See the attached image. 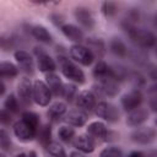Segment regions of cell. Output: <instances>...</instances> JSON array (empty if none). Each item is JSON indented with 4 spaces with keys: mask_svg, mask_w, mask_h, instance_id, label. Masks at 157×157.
Instances as JSON below:
<instances>
[{
    "mask_svg": "<svg viewBox=\"0 0 157 157\" xmlns=\"http://www.w3.org/2000/svg\"><path fill=\"white\" fill-rule=\"evenodd\" d=\"M121 28L125 32V34L131 39V42H134L139 48L142 49L153 48L157 42V37L155 36V33H152L146 28L136 27L135 23L128 21L126 18L121 21Z\"/></svg>",
    "mask_w": 157,
    "mask_h": 157,
    "instance_id": "6da1fadb",
    "label": "cell"
},
{
    "mask_svg": "<svg viewBox=\"0 0 157 157\" xmlns=\"http://www.w3.org/2000/svg\"><path fill=\"white\" fill-rule=\"evenodd\" d=\"M56 61L58 65L60 67L61 74L70 81H72L74 83H85L86 77L83 71L78 67V65H76L71 59H69L65 54H58L56 56Z\"/></svg>",
    "mask_w": 157,
    "mask_h": 157,
    "instance_id": "7a4b0ae2",
    "label": "cell"
},
{
    "mask_svg": "<svg viewBox=\"0 0 157 157\" xmlns=\"http://www.w3.org/2000/svg\"><path fill=\"white\" fill-rule=\"evenodd\" d=\"M91 91L96 97H99V98L115 97L120 91V86H119V82L117 80H114L112 76H109V77H105L103 80L97 81L92 86Z\"/></svg>",
    "mask_w": 157,
    "mask_h": 157,
    "instance_id": "3957f363",
    "label": "cell"
},
{
    "mask_svg": "<svg viewBox=\"0 0 157 157\" xmlns=\"http://www.w3.org/2000/svg\"><path fill=\"white\" fill-rule=\"evenodd\" d=\"M94 114L108 121V123H117L119 121L120 119V112L118 109L117 105H114L113 103H109V102H105V101H101L97 103L96 108H94Z\"/></svg>",
    "mask_w": 157,
    "mask_h": 157,
    "instance_id": "277c9868",
    "label": "cell"
},
{
    "mask_svg": "<svg viewBox=\"0 0 157 157\" xmlns=\"http://www.w3.org/2000/svg\"><path fill=\"white\" fill-rule=\"evenodd\" d=\"M33 52L37 58V67L40 72L49 74V72H54L56 70L55 60L45 52V49L43 47H34Z\"/></svg>",
    "mask_w": 157,
    "mask_h": 157,
    "instance_id": "5b68a950",
    "label": "cell"
},
{
    "mask_svg": "<svg viewBox=\"0 0 157 157\" xmlns=\"http://www.w3.org/2000/svg\"><path fill=\"white\" fill-rule=\"evenodd\" d=\"M157 139V131L152 126H139L130 134V140L137 145H150Z\"/></svg>",
    "mask_w": 157,
    "mask_h": 157,
    "instance_id": "8992f818",
    "label": "cell"
},
{
    "mask_svg": "<svg viewBox=\"0 0 157 157\" xmlns=\"http://www.w3.org/2000/svg\"><path fill=\"white\" fill-rule=\"evenodd\" d=\"M69 55L74 61L81 64L83 66H90L94 60V56L88 50V48L86 45H81V44H72L69 48Z\"/></svg>",
    "mask_w": 157,
    "mask_h": 157,
    "instance_id": "52a82bcc",
    "label": "cell"
},
{
    "mask_svg": "<svg viewBox=\"0 0 157 157\" xmlns=\"http://www.w3.org/2000/svg\"><path fill=\"white\" fill-rule=\"evenodd\" d=\"M52 92L47 83L42 80H36L33 82V102L40 107L49 105L52 101Z\"/></svg>",
    "mask_w": 157,
    "mask_h": 157,
    "instance_id": "ba28073f",
    "label": "cell"
},
{
    "mask_svg": "<svg viewBox=\"0 0 157 157\" xmlns=\"http://www.w3.org/2000/svg\"><path fill=\"white\" fill-rule=\"evenodd\" d=\"M142 101H144V96H142L141 90L134 88V90H131V91H129L121 96L120 104H121V108L129 113V112L141 107Z\"/></svg>",
    "mask_w": 157,
    "mask_h": 157,
    "instance_id": "9c48e42d",
    "label": "cell"
},
{
    "mask_svg": "<svg viewBox=\"0 0 157 157\" xmlns=\"http://www.w3.org/2000/svg\"><path fill=\"white\" fill-rule=\"evenodd\" d=\"M17 98L25 107H29L33 102V83L28 77H22L17 83Z\"/></svg>",
    "mask_w": 157,
    "mask_h": 157,
    "instance_id": "30bf717a",
    "label": "cell"
},
{
    "mask_svg": "<svg viewBox=\"0 0 157 157\" xmlns=\"http://www.w3.org/2000/svg\"><path fill=\"white\" fill-rule=\"evenodd\" d=\"M13 134L15 136L23 142H28L32 141L36 136H37V129H34L32 125H29L28 123H26L25 120L20 119L13 124Z\"/></svg>",
    "mask_w": 157,
    "mask_h": 157,
    "instance_id": "8fae6325",
    "label": "cell"
},
{
    "mask_svg": "<svg viewBox=\"0 0 157 157\" xmlns=\"http://www.w3.org/2000/svg\"><path fill=\"white\" fill-rule=\"evenodd\" d=\"M74 17L76 20V22L83 27L85 29H92L96 25V20L93 16V12L91 11V9L86 7V6H77L74 10Z\"/></svg>",
    "mask_w": 157,
    "mask_h": 157,
    "instance_id": "7c38bea8",
    "label": "cell"
},
{
    "mask_svg": "<svg viewBox=\"0 0 157 157\" xmlns=\"http://www.w3.org/2000/svg\"><path fill=\"white\" fill-rule=\"evenodd\" d=\"M97 97L92 93V91H81L76 97V107L85 113L94 112V108L97 105Z\"/></svg>",
    "mask_w": 157,
    "mask_h": 157,
    "instance_id": "4fadbf2b",
    "label": "cell"
},
{
    "mask_svg": "<svg viewBox=\"0 0 157 157\" xmlns=\"http://www.w3.org/2000/svg\"><path fill=\"white\" fill-rule=\"evenodd\" d=\"M13 56H15V60H16L18 67L21 69V71H23L27 75H33L34 74V61H33V58L26 50L17 49L13 53Z\"/></svg>",
    "mask_w": 157,
    "mask_h": 157,
    "instance_id": "5bb4252c",
    "label": "cell"
},
{
    "mask_svg": "<svg viewBox=\"0 0 157 157\" xmlns=\"http://www.w3.org/2000/svg\"><path fill=\"white\" fill-rule=\"evenodd\" d=\"M87 134L97 142H102V141H107L108 136H109V131L108 128L104 123L102 121H92L88 124L87 126Z\"/></svg>",
    "mask_w": 157,
    "mask_h": 157,
    "instance_id": "9a60e30c",
    "label": "cell"
},
{
    "mask_svg": "<svg viewBox=\"0 0 157 157\" xmlns=\"http://www.w3.org/2000/svg\"><path fill=\"white\" fill-rule=\"evenodd\" d=\"M74 147L82 153H92L96 148V141L88 134H81L72 140Z\"/></svg>",
    "mask_w": 157,
    "mask_h": 157,
    "instance_id": "2e32d148",
    "label": "cell"
},
{
    "mask_svg": "<svg viewBox=\"0 0 157 157\" xmlns=\"http://www.w3.org/2000/svg\"><path fill=\"white\" fill-rule=\"evenodd\" d=\"M85 40H86V47L92 53L94 59L97 58V59L102 60L107 53V45H105L104 40L102 38H97V37H88Z\"/></svg>",
    "mask_w": 157,
    "mask_h": 157,
    "instance_id": "e0dca14e",
    "label": "cell"
},
{
    "mask_svg": "<svg viewBox=\"0 0 157 157\" xmlns=\"http://www.w3.org/2000/svg\"><path fill=\"white\" fill-rule=\"evenodd\" d=\"M148 119V110L146 108L139 107L131 112L128 113L126 115V124L131 128H139L141 126L145 121Z\"/></svg>",
    "mask_w": 157,
    "mask_h": 157,
    "instance_id": "ac0fdd59",
    "label": "cell"
},
{
    "mask_svg": "<svg viewBox=\"0 0 157 157\" xmlns=\"http://www.w3.org/2000/svg\"><path fill=\"white\" fill-rule=\"evenodd\" d=\"M60 31L61 33L71 42H74L75 44H80L83 39H85V34H83V31L76 26V25H72V23H64L61 27H60Z\"/></svg>",
    "mask_w": 157,
    "mask_h": 157,
    "instance_id": "d6986e66",
    "label": "cell"
},
{
    "mask_svg": "<svg viewBox=\"0 0 157 157\" xmlns=\"http://www.w3.org/2000/svg\"><path fill=\"white\" fill-rule=\"evenodd\" d=\"M64 121L70 125V126H74V128H81L86 124L87 121V113H85L83 110L81 109H74V110H70L65 114L64 117Z\"/></svg>",
    "mask_w": 157,
    "mask_h": 157,
    "instance_id": "ffe728a7",
    "label": "cell"
},
{
    "mask_svg": "<svg viewBox=\"0 0 157 157\" xmlns=\"http://www.w3.org/2000/svg\"><path fill=\"white\" fill-rule=\"evenodd\" d=\"M45 83L49 87L50 92L53 96L55 97H63V92H64V85L61 78L59 77V75H56L55 72H49L45 74Z\"/></svg>",
    "mask_w": 157,
    "mask_h": 157,
    "instance_id": "44dd1931",
    "label": "cell"
},
{
    "mask_svg": "<svg viewBox=\"0 0 157 157\" xmlns=\"http://www.w3.org/2000/svg\"><path fill=\"white\" fill-rule=\"evenodd\" d=\"M29 33H31V36L36 40H38L40 43L50 44L53 42V37H52L50 32L48 31L47 27H44L42 25H33V26H31L29 27Z\"/></svg>",
    "mask_w": 157,
    "mask_h": 157,
    "instance_id": "7402d4cb",
    "label": "cell"
},
{
    "mask_svg": "<svg viewBox=\"0 0 157 157\" xmlns=\"http://www.w3.org/2000/svg\"><path fill=\"white\" fill-rule=\"evenodd\" d=\"M109 50L113 55L118 58H125L129 54V48L125 42L119 37H113L109 40Z\"/></svg>",
    "mask_w": 157,
    "mask_h": 157,
    "instance_id": "603a6c76",
    "label": "cell"
},
{
    "mask_svg": "<svg viewBox=\"0 0 157 157\" xmlns=\"http://www.w3.org/2000/svg\"><path fill=\"white\" fill-rule=\"evenodd\" d=\"M66 109H67V107H66V103H64V102H54L53 104H50L49 105V108H48V112H47V114H48V118L52 120V121H59L63 117H65V114H66Z\"/></svg>",
    "mask_w": 157,
    "mask_h": 157,
    "instance_id": "cb8c5ba5",
    "label": "cell"
},
{
    "mask_svg": "<svg viewBox=\"0 0 157 157\" xmlns=\"http://www.w3.org/2000/svg\"><path fill=\"white\" fill-rule=\"evenodd\" d=\"M109 70H110V76L117 80L118 82L129 80L130 72L131 70H129V67H126L125 65L120 64V63H114L112 65H109Z\"/></svg>",
    "mask_w": 157,
    "mask_h": 157,
    "instance_id": "d4e9b609",
    "label": "cell"
},
{
    "mask_svg": "<svg viewBox=\"0 0 157 157\" xmlns=\"http://www.w3.org/2000/svg\"><path fill=\"white\" fill-rule=\"evenodd\" d=\"M128 56L139 66L145 67V65L148 63V55L146 54L145 49L142 48H135V49H129V54Z\"/></svg>",
    "mask_w": 157,
    "mask_h": 157,
    "instance_id": "484cf974",
    "label": "cell"
},
{
    "mask_svg": "<svg viewBox=\"0 0 157 157\" xmlns=\"http://www.w3.org/2000/svg\"><path fill=\"white\" fill-rule=\"evenodd\" d=\"M18 75V67L10 63V61H1L0 63V77L2 80L5 78H12Z\"/></svg>",
    "mask_w": 157,
    "mask_h": 157,
    "instance_id": "4316f807",
    "label": "cell"
},
{
    "mask_svg": "<svg viewBox=\"0 0 157 157\" xmlns=\"http://www.w3.org/2000/svg\"><path fill=\"white\" fill-rule=\"evenodd\" d=\"M92 75L93 77L99 81V80H103L105 77H109L110 76V70H109V65L104 61V60H98V63L94 65L93 70H92Z\"/></svg>",
    "mask_w": 157,
    "mask_h": 157,
    "instance_id": "83f0119b",
    "label": "cell"
},
{
    "mask_svg": "<svg viewBox=\"0 0 157 157\" xmlns=\"http://www.w3.org/2000/svg\"><path fill=\"white\" fill-rule=\"evenodd\" d=\"M38 142L40 145H43L44 147H47L50 142H52V128L49 124H44L42 126H39V129L37 130V136Z\"/></svg>",
    "mask_w": 157,
    "mask_h": 157,
    "instance_id": "f1b7e54d",
    "label": "cell"
},
{
    "mask_svg": "<svg viewBox=\"0 0 157 157\" xmlns=\"http://www.w3.org/2000/svg\"><path fill=\"white\" fill-rule=\"evenodd\" d=\"M58 137L60 141L69 144L75 139V129L70 125H61L58 130Z\"/></svg>",
    "mask_w": 157,
    "mask_h": 157,
    "instance_id": "f546056e",
    "label": "cell"
},
{
    "mask_svg": "<svg viewBox=\"0 0 157 157\" xmlns=\"http://www.w3.org/2000/svg\"><path fill=\"white\" fill-rule=\"evenodd\" d=\"M147 103L151 112L157 113V82L147 87Z\"/></svg>",
    "mask_w": 157,
    "mask_h": 157,
    "instance_id": "4dcf8cb0",
    "label": "cell"
},
{
    "mask_svg": "<svg viewBox=\"0 0 157 157\" xmlns=\"http://www.w3.org/2000/svg\"><path fill=\"white\" fill-rule=\"evenodd\" d=\"M129 80H130L131 85L134 86V88H136V90H141L146 86V76L137 70H131Z\"/></svg>",
    "mask_w": 157,
    "mask_h": 157,
    "instance_id": "1f68e13d",
    "label": "cell"
},
{
    "mask_svg": "<svg viewBox=\"0 0 157 157\" xmlns=\"http://www.w3.org/2000/svg\"><path fill=\"white\" fill-rule=\"evenodd\" d=\"M4 108L6 110H9L10 113L12 114H16L20 112V104H18V98L13 94V93H10L6 96L5 101H4Z\"/></svg>",
    "mask_w": 157,
    "mask_h": 157,
    "instance_id": "d6a6232c",
    "label": "cell"
},
{
    "mask_svg": "<svg viewBox=\"0 0 157 157\" xmlns=\"http://www.w3.org/2000/svg\"><path fill=\"white\" fill-rule=\"evenodd\" d=\"M77 97V86L76 83H65L64 85V92H63V98L66 102H72L74 98Z\"/></svg>",
    "mask_w": 157,
    "mask_h": 157,
    "instance_id": "836d02e7",
    "label": "cell"
},
{
    "mask_svg": "<svg viewBox=\"0 0 157 157\" xmlns=\"http://www.w3.org/2000/svg\"><path fill=\"white\" fill-rule=\"evenodd\" d=\"M48 152L53 156V157H67L65 148L63 147L61 144H59L58 141H52L48 146H47Z\"/></svg>",
    "mask_w": 157,
    "mask_h": 157,
    "instance_id": "e575fe53",
    "label": "cell"
},
{
    "mask_svg": "<svg viewBox=\"0 0 157 157\" xmlns=\"http://www.w3.org/2000/svg\"><path fill=\"white\" fill-rule=\"evenodd\" d=\"M21 119L25 120L26 123H28L29 125H32L34 129H37V130L39 129V117L34 112H29V110L23 112L21 114Z\"/></svg>",
    "mask_w": 157,
    "mask_h": 157,
    "instance_id": "d590c367",
    "label": "cell"
},
{
    "mask_svg": "<svg viewBox=\"0 0 157 157\" xmlns=\"http://www.w3.org/2000/svg\"><path fill=\"white\" fill-rule=\"evenodd\" d=\"M0 42H1V48L5 52H9V50L16 48V45H17V38L13 36H2Z\"/></svg>",
    "mask_w": 157,
    "mask_h": 157,
    "instance_id": "8d00e7d4",
    "label": "cell"
},
{
    "mask_svg": "<svg viewBox=\"0 0 157 157\" xmlns=\"http://www.w3.org/2000/svg\"><path fill=\"white\" fill-rule=\"evenodd\" d=\"M11 145H12V142H11L10 135H9V132L2 128V129L0 130V147H1V150L5 152V151H10V150H11Z\"/></svg>",
    "mask_w": 157,
    "mask_h": 157,
    "instance_id": "74e56055",
    "label": "cell"
},
{
    "mask_svg": "<svg viewBox=\"0 0 157 157\" xmlns=\"http://www.w3.org/2000/svg\"><path fill=\"white\" fill-rule=\"evenodd\" d=\"M99 157H123V151L117 146H108L101 151Z\"/></svg>",
    "mask_w": 157,
    "mask_h": 157,
    "instance_id": "f35d334b",
    "label": "cell"
},
{
    "mask_svg": "<svg viewBox=\"0 0 157 157\" xmlns=\"http://www.w3.org/2000/svg\"><path fill=\"white\" fill-rule=\"evenodd\" d=\"M102 12L105 17H113L118 12V6L115 2L112 1H104L102 4Z\"/></svg>",
    "mask_w": 157,
    "mask_h": 157,
    "instance_id": "ab89813d",
    "label": "cell"
},
{
    "mask_svg": "<svg viewBox=\"0 0 157 157\" xmlns=\"http://www.w3.org/2000/svg\"><path fill=\"white\" fill-rule=\"evenodd\" d=\"M145 71H146V75L148 76V78H151L153 82H157V65L148 61L146 65H145Z\"/></svg>",
    "mask_w": 157,
    "mask_h": 157,
    "instance_id": "60d3db41",
    "label": "cell"
},
{
    "mask_svg": "<svg viewBox=\"0 0 157 157\" xmlns=\"http://www.w3.org/2000/svg\"><path fill=\"white\" fill-rule=\"evenodd\" d=\"M0 121L2 125H10L12 123V113H10L5 108H2L0 112Z\"/></svg>",
    "mask_w": 157,
    "mask_h": 157,
    "instance_id": "b9f144b4",
    "label": "cell"
},
{
    "mask_svg": "<svg viewBox=\"0 0 157 157\" xmlns=\"http://www.w3.org/2000/svg\"><path fill=\"white\" fill-rule=\"evenodd\" d=\"M49 18H50V21H52L55 26H58V27H61V26L64 25V23H63L64 16L60 15V13H52V15L49 16Z\"/></svg>",
    "mask_w": 157,
    "mask_h": 157,
    "instance_id": "7bdbcfd3",
    "label": "cell"
},
{
    "mask_svg": "<svg viewBox=\"0 0 157 157\" xmlns=\"http://www.w3.org/2000/svg\"><path fill=\"white\" fill-rule=\"evenodd\" d=\"M69 157H86V153H82V152H80V151H72V152H70V155H69Z\"/></svg>",
    "mask_w": 157,
    "mask_h": 157,
    "instance_id": "ee69618b",
    "label": "cell"
},
{
    "mask_svg": "<svg viewBox=\"0 0 157 157\" xmlns=\"http://www.w3.org/2000/svg\"><path fill=\"white\" fill-rule=\"evenodd\" d=\"M128 157H144V155H142L141 151H131L128 155Z\"/></svg>",
    "mask_w": 157,
    "mask_h": 157,
    "instance_id": "f6af8a7d",
    "label": "cell"
},
{
    "mask_svg": "<svg viewBox=\"0 0 157 157\" xmlns=\"http://www.w3.org/2000/svg\"><path fill=\"white\" fill-rule=\"evenodd\" d=\"M5 90H6V86H5L4 80L1 78V80H0V96H4V94H5Z\"/></svg>",
    "mask_w": 157,
    "mask_h": 157,
    "instance_id": "bcb514c9",
    "label": "cell"
},
{
    "mask_svg": "<svg viewBox=\"0 0 157 157\" xmlns=\"http://www.w3.org/2000/svg\"><path fill=\"white\" fill-rule=\"evenodd\" d=\"M28 157H37V153H36L34 151H31L29 155H28Z\"/></svg>",
    "mask_w": 157,
    "mask_h": 157,
    "instance_id": "7dc6e473",
    "label": "cell"
},
{
    "mask_svg": "<svg viewBox=\"0 0 157 157\" xmlns=\"http://www.w3.org/2000/svg\"><path fill=\"white\" fill-rule=\"evenodd\" d=\"M153 22H155V26H156V28H157V13H156L155 17H153Z\"/></svg>",
    "mask_w": 157,
    "mask_h": 157,
    "instance_id": "c3c4849f",
    "label": "cell"
},
{
    "mask_svg": "<svg viewBox=\"0 0 157 157\" xmlns=\"http://www.w3.org/2000/svg\"><path fill=\"white\" fill-rule=\"evenodd\" d=\"M16 157H28V156H27L26 153H18V155H17Z\"/></svg>",
    "mask_w": 157,
    "mask_h": 157,
    "instance_id": "681fc988",
    "label": "cell"
},
{
    "mask_svg": "<svg viewBox=\"0 0 157 157\" xmlns=\"http://www.w3.org/2000/svg\"><path fill=\"white\" fill-rule=\"evenodd\" d=\"M153 49H155V54H156V56H157V42H156V44H155Z\"/></svg>",
    "mask_w": 157,
    "mask_h": 157,
    "instance_id": "f907efd6",
    "label": "cell"
},
{
    "mask_svg": "<svg viewBox=\"0 0 157 157\" xmlns=\"http://www.w3.org/2000/svg\"><path fill=\"white\" fill-rule=\"evenodd\" d=\"M0 157H6V156H5L4 153H1V155H0Z\"/></svg>",
    "mask_w": 157,
    "mask_h": 157,
    "instance_id": "816d5d0a",
    "label": "cell"
},
{
    "mask_svg": "<svg viewBox=\"0 0 157 157\" xmlns=\"http://www.w3.org/2000/svg\"><path fill=\"white\" fill-rule=\"evenodd\" d=\"M155 124H156V125H157V118H156V119H155Z\"/></svg>",
    "mask_w": 157,
    "mask_h": 157,
    "instance_id": "f5cc1de1",
    "label": "cell"
},
{
    "mask_svg": "<svg viewBox=\"0 0 157 157\" xmlns=\"http://www.w3.org/2000/svg\"><path fill=\"white\" fill-rule=\"evenodd\" d=\"M156 157H157V156H156Z\"/></svg>",
    "mask_w": 157,
    "mask_h": 157,
    "instance_id": "db71d44e",
    "label": "cell"
}]
</instances>
